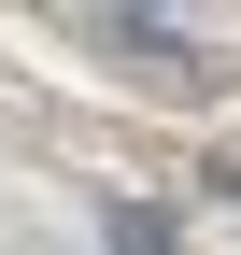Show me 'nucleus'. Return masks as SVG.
Instances as JSON below:
<instances>
[{
	"instance_id": "obj_1",
	"label": "nucleus",
	"mask_w": 241,
	"mask_h": 255,
	"mask_svg": "<svg viewBox=\"0 0 241 255\" xmlns=\"http://www.w3.org/2000/svg\"><path fill=\"white\" fill-rule=\"evenodd\" d=\"M100 43H128L142 71H185V85H199V43H185V28H156V14H100Z\"/></svg>"
},
{
	"instance_id": "obj_2",
	"label": "nucleus",
	"mask_w": 241,
	"mask_h": 255,
	"mask_svg": "<svg viewBox=\"0 0 241 255\" xmlns=\"http://www.w3.org/2000/svg\"><path fill=\"white\" fill-rule=\"evenodd\" d=\"M114 255H170V227H156L142 199H114Z\"/></svg>"
}]
</instances>
